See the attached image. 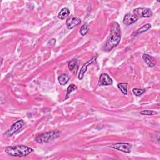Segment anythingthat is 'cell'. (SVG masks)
Masks as SVG:
<instances>
[{
    "mask_svg": "<svg viewBox=\"0 0 160 160\" xmlns=\"http://www.w3.org/2000/svg\"><path fill=\"white\" fill-rule=\"evenodd\" d=\"M33 149L25 145H15L5 148V152L11 156L24 157L33 152Z\"/></svg>",
    "mask_w": 160,
    "mask_h": 160,
    "instance_id": "2",
    "label": "cell"
},
{
    "mask_svg": "<svg viewBox=\"0 0 160 160\" xmlns=\"http://www.w3.org/2000/svg\"><path fill=\"white\" fill-rule=\"evenodd\" d=\"M70 13V11L68 8H63L58 14V18L60 19H64Z\"/></svg>",
    "mask_w": 160,
    "mask_h": 160,
    "instance_id": "14",
    "label": "cell"
},
{
    "mask_svg": "<svg viewBox=\"0 0 160 160\" xmlns=\"http://www.w3.org/2000/svg\"><path fill=\"white\" fill-rule=\"evenodd\" d=\"M118 88L124 94H128V84L126 82L119 83L118 84Z\"/></svg>",
    "mask_w": 160,
    "mask_h": 160,
    "instance_id": "16",
    "label": "cell"
},
{
    "mask_svg": "<svg viewBox=\"0 0 160 160\" xmlns=\"http://www.w3.org/2000/svg\"><path fill=\"white\" fill-rule=\"evenodd\" d=\"M68 68L74 74H76L78 68V59L77 58H72L71 60L68 63Z\"/></svg>",
    "mask_w": 160,
    "mask_h": 160,
    "instance_id": "11",
    "label": "cell"
},
{
    "mask_svg": "<svg viewBox=\"0 0 160 160\" xmlns=\"http://www.w3.org/2000/svg\"><path fill=\"white\" fill-rule=\"evenodd\" d=\"M60 136V132L58 130H52L38 134L34 138V140L40 144L47 143L54 141Z\"/></svg>",
    "mask_w": 160,
    "mask_h": 160,
    "instance_id": "3",
    "label": "cell"
},
{
    "mask_svg": "<svg viewBox=\"0 0 160 160\" xmlns=\"http://www.w3.org/2000/svg\"><path fill=\"white\" fill-rule=\"evenodd\" d=\"M112 84V80L110 76L106 73H102L100 75L98 81V85L100 86H109Z\"/></svg>",
    "mask_w": 160,
    "mask_h": 160,
    "instance_id": "8",
    "label": "cell"
},
{
    "mask_svg": "<svg viewBox=\"0 0 160 160\" xmlns=\"http://www.w3.org/2000/svg\"><path fill=\"white\" fill-rule=\"evenodd\" d=\"M24 125V122L22 119H19L15 122L11 126V128L8 129L5 132H4V136L6 137H11L12 135H14L16 132H18L19 129H21Z\"/></svg>",
    "mask_w": 160,
    "mask_h": 160,
    "instance_id": "4",
    "label": "cell"
},
{
    "mask_svg": "<svg viewBox=\"0 0 160 160\" xmlns=\"http://www.w3.org/2000/svg\"><path fill=\"white\" fill-rule=\"evenodd\" d=\"M77 89V86L76 85H74V84H71L67 88L66 90V97H65V99H67L69 98L70 94H71L72 92H73L74 91H75Z\"/></svg>",
    "mask_w": 160,
    "mask_h": 160,
    "instance_id": "15",
    "label": "cell"
},
{
    "mask_svg": "<svg viewBox=\"0 0 160 160\" xmlns=\"http://www.w3.org/2000/svg\"><path fill=\"white\" fill-rule=\"evenodd\" d=\"M96 56H92L90 59H89L88 61H87L81 67V68L80 69V71H79V75H78V79L79 80H81L83 77H84V75L85 74V72H86L87 69H88V68L89 65H91V64H92L96 59Z\"/></svg>",
    "mask_w": 160,
    "mask_h": 160,
    "instance_id": "7",
    "label": "cell"
},
{
    "mask_svg": "<svg viewBox=\"0 0 160 160\" xmlns=\"http://www.w3.org/2000/svg\"><path fill=\"white\" fill-rule=\"evenodd\" d=\"M81 21L79 18L71 16L67 19L66 23V26H67L68 29H71L74 28L75 26L79 25L81 23Z\"/></svg>",
    "mask_w": 160,
    "mask_h": 160,
    "instance_id": "9",
    "label": "cell"
},
{
    "mask_svg": "<svg viewBox=\"0 0 160 160\" xmlns=\"http://www.w3.org/2000/svg\"><path fill=\"white\" fill-rule=\"evenodd\" d=\"M140 114L143 116H152V115L156 114L157 112H156L154 111H152V110L146 109V110H142V111H140Z\"/></svg>",
    "mask_w": 160,
    "mask_h": 160,
    "instance_id": "19",
    "label": "cell"
},
{
    "mask_svg": "<svg viewBox=\"0 0 160 160\" xmlns=\"http://www.w3.org/2000/svg\"><path fill=\"white\" fill-rule=\"evenodd\" d=\"M69 79H70L69 76L68 74H62L58 77V82L61 85L63 86L66 84L68 82V81H69Z\"/></svg>",
    "mask_w": 160,
    "mask_h": 160,
    "instance_id": "13",
    "label": "cell"
},
{
    "mask_svg": "<svg viewBox=\"0 0 160 160\" xmlns=\"http://www.w3.org/2000/svg\"><path fill=\"white\" fill-rule=\"evenodd\" d=\"M134 15L139 18H149L152 15V12L149 8L139 7L134 9Z\"/></svg>",
    "mask_w": 160,
    "mask_h": 160,
    "instance_id": "5",
    "label": "cell"
},
{
    "mask_svg": "<svg viewBox=\"0 0 160 160\" xmlns=\"http://www.w3.org/2000/svg\"><path fill=\"white\" fill-rule=\"evenodd\" d=\"M142 58L144 60L146 64L148 65V66L152 68L155 66L156 62H155L154 59L152 56H151L147 54H143Z\"/></svg>",
    "mask_w": 160,
    "mask_h": 160,
    "instance_id": "12",
    "label": "cell"
},
{
    "mask_svg": "<svg viewBox=\"0 0 160 160\" xmlns=\"http://www.w3.org/2000/svg\"><path fill=\"white\" fill-rule=\"evenodd\" d=\"M88 32H89V26L87 24L82 25L79 31L80 34L81 36H85Z\"/></svg>",
    "mask_w": 160,
    "mask_h": 160,
    "instance_id": "18",
    "label": "cell"
},
{
    "mask_svg": "<svg viewBox=\"0 0 160 160\" xmlns=\"http://www.w3.org/2000/svg\"><path fill=\"white\" fill-rule=\"evenodd\" d=\"M151 27V24L148 23V24H146L144 25H143L142 27H141L139 29H138L137 31V34H141L142 32H144L146 31H147L149 29H150Z\"/></svg>",
    "mask_w": 160,
    "mask_h": 160,
    "instance_id": "17",
    "label": "cell"
},
{
    "mask_svg": "<svg viewBox=\"0 0 160 160\" xmlns=\"http://www.w3.org/2000/svg\"><path fill=\"white\" fill-rule=\"evenodd\" d=\"M121 40V28L119 24L114 21L112 23L110 34L104 46V51H110L115 48Z\"/></svg>",
    "mask_w": 160,
    "mask_h": 160,
    "instance_id": "1",
    "label": "cell"
},
{
    "mask_svg": "<svg viewBox=\"0 0 160 160\" xmlns=\"http://www.w3.org/2000/svg\"><path fill=\"white\" fill-rule=\"evenodd\" d=\"M111 148L126 153H129L131 150V145L128 142H118L112 144Z\"/></svg>",
    "mask_w": 160,
    "mask_h": 160,
    "instance_id": "6",
    "label": "cell"
},
{
    "mask_svg": "<svg viewBox=\"0 0 160 160\" xmlns=\"http://www.w3.org/2000/svg\"><path fill=\"white\" fill-rule=\"evenodd\" d=\"M144 92H145V89H139V88H134V89H132V92L136 96H141Z\"/></svg>",
    "mask_w": 160,
    "mask_h": 160,
    "instance_id": "20",
    "label": "cell"
},
{
    "mask_svg": "<svg viewBox=\"0 0 160 160\" xmlns=\"http://www.w3.org/2000/svg\"><path fill=\"white\" fill-rule=\"evenodd\" d=\"M138 19V18L135 15L131 14H126L123 18V24L126 26H129L134 23Z\"/></svg>",
    "mask_w": 160,
    "mask_h": 160,
    "instance_id": "10",
    "label": "cell"
}]
</instances>
